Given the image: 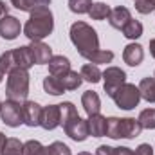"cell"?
<instances>
[{"mask_svg":"<svg viewBox=\"0 0 155 155\" xmlns=\"http://www.w3.org/2000/svg\"><path fill=\"white\" fill-rule=\"evenodd\" d=\"M54 29V16L49 5H41L31 11L29 20L24 25V35L31 41H41Z\"/></svg>","mask_w":155,"mask_h":155,"instance_id":"6da1fadb","label":"cell"},{"mask_svg":"<svg viewBox=\"0 0 155 155\" xmlns=\"http://www.w3.org/2000/svg\"><path fill=\"white\" fill-rule=\"evenodd\" d=\"M71 41L74 43V47L78 49V52L83 58H87L88 54L99 51L97 33L87 22H76V24L71 25Z\"/></svg>","mask_w":155,"mask_h":155,"instance_id":"7a4b0ae2","label":"cell"},{"mask_svg":"<svg viewBox=\"0 0 155 155\" xmlns=\"http://www.w3.org/2000/svg\"><path fill=\"white\" fill-rule=\"evenodd\" d=\"M143 132V126L134 117H107V128L105 135L110 139H135Z\"/></svg>","mask_w":155,"mask_h":155,"instance_id":"3957f363","label":"cell"},{"mask_svg":"<svg viewBox=\"0 0 155 155\" xmlns=\"http://www.w3.org/2000/svg\"><path fill=\"white\" fill-rule=\"evenodd\" d=\"M5 96L13 101H25L29 96V72L27 69H15L7 74Z\"/></svg>","mask_w":155,"mask_h":155,"instance_id":"277c9868","label":"cell"},{"mask_svg":"<svg viewBox=\"0 0 155 155\" xmlns=\"http://www.w3.org/2000/svg\"><path fill=\"white\" fill-rule=\"evenodd\" d=\"M114 103L121 110H132L139 105V101L143 99L141 97V92H139V87L132 85V83H124L121 85L116 90V94L112 96Z\"/></svg>","mask_w":155,"mask_h":155,"instance_id":"5b68a950","label":"cell"},{"mask_svg":"<svg viewBox=\"0 0 155 155\" xmlns=\"http://www.w3.org/2000/svg\"><path fill=\"white\" fill-rule=\"evenodd\" d=\"M0 117L2 121L11 126V128H18L20 124H24V112H22V103L7 99L5 103H2L0 108Z\"/></svg>","mask_w":155,"mask_h":155,"instance_id":"8992f818","label":"cell"},{"mask_svg":"<svg viewBox=\"0 0 155 155\" xmlns=\"http://www.w3.org/2000/svg\"><path fill=\"white\" fill-rule=\"evenodd\" d=\"M63 126V130H65V134L72 139V141H76V143H83L87 137H88V126H87V119H81L79 114L74 117H71L67 123H63L61 124Z\"/></svg>","mask_w":155,"mask_h":155,"instance_id":"52a82bcc","label":"cell"},{"mask_svg":"<svg viewBox=\"0 0 155 155\" xmlns=\"http://www.w3.org/2000/svg\"><path fill=\"white\" fill-rule=\"evenodd\" d=\"M103 81H105V92H107V96L112 97L116 94L117 88L126 83V74L119 67H107V71L103 72Z\"/></svg>","mask_w":155,"mask_h":155,"instance_id":"ba28073f","label":"cell"},{"mask_svg":"<svg viewBox=\"0 0 155 155\" xmlns=\"http://www.w3.org/2000/svg\"><path fill=\"white\" fill-rule=\"evenodd\" d=\"M24 31L20 20L16 16H11V15H5L0 18V36L4 40H15L20 36V33Z\"/></svg>","mask_w":155,"mask_h":155,"instance_id":"9c48e42d","label":"cell"},{"mask_svg":"<svg viewBox=\"0 0 155 155\" xmlns=\"http://www.w3.org/2000/svg\"><path fill=\"white\" fill-rule=\"evenodd\" d=\"M61 124V112H60V105H47L41 110V119H40V126L43 130H54Z\"/></svg>","mask_w":155,"mask_h":155,"instance_id":"30bf717a","label":"cell"},{"mask_svg":"<svg viewBox=\"0 0 155 155\" xmlns=\"http://www.w3.org/2000/svg\"><path fill=\"white\" fill-rule=\"evenodd\" d=\"M41 107L36 101H24L22 103V112H24V124L35 128L40 126V119H41Z\"/></svg>","mask_w":155,"mask_h":155,"instance_id":"8fae6325","label":"cell"},{"mask_svg":"<svg viewBox=\"0 0 155 155\" xmlns=\"http://www.w3.org/2000/svg\"><path fill=\"white\" fill-rule=\"evenodd\" d=\"M29 49H31V56H33L35 65H47L51 61V58L54 56L52 49L43 41H31Z\"/></svg>","mask_w":155,"mask_h":155,"instance_id":"7c38bea8","label":"cell"},{"mask_svg":"<svg viewBox=\"0 0 155 155\" xmlns=\"http://www.w3.org/2000/svg\"><path fill=\"white\" fill-rule=\"evenodd\" d=\"M123 60H124V63L130 65V67L141 65L143 60H144V51H143V47H141L139 43H128V45L124 47V51H123Z\"/></svg>","mask_w":155,"mask_h":155,"instance_id":"4fadbf2b","label":"cell"},{"mask_svg":"<svg viewBox=\"0 0 155 155\" xmlns=\"http://www.w3.org/2000/svg\"><path fill=\"white\" fill-rule=\"evenodd\" d=\"M130 20H132V15H130L128 7H124V5L114 7V9L110 11V15H108V24H110L114 29H119V31H121Z\"/></svg>","mask_w":155,"mask_h":155,"instance_id":"5bb4252c","label":"cell"},{"mask_svg":"<svg viewBox=\"0 0 155 155\" xmlns=\"http://www.w3.org/2000/svg\"><path fill=\"white\" fill-rule=\"evenodd\" d=\"M81 105H83V110L87 112V116L99 114V110H101V99L94 90H87L81 96Z\"/></svg>","mask_w":155,"mask_h":155,"instance_id":"9a60e30c","label":"cell"},{"mask_svg":"<svg viewBox=\"0 0 155 155\" xmlns=\"http://www.w3.org/2000/svg\"><path fill=\"white\" fill-rule=\"evenodd\" d=\"M47 65H49V74L56 78H61L71 71V61L65 56H52Z\"/></svg>","mask_w":155,"mask_h":155,"instance_id":"2e32d148","label":"cell"},{"mask_svg":"<svg viewBox=\"0 0 155 155\" xmlns=\"http://www.w3.org/2000/svg\"><path fill=\"white\" fill-rule=\"evenodd\" d=\"M13 54H15V61H16V67L18 69H27L29 71L35 65L29 45H20V47L13 49Z\"/></svg>","mask_w":155,"mask_h":155,"instance_id":"e0dca14e","label":"cell"},{"mask_svg":"<svg viewBox=\"0 0 155 155\" xmlns=\"http://www.w3.org/2000/svg\"><path fill=\"white\" fill-rule=\"evenodd\" d=\"M87 126H88V135H92V137H105L107 117H103L101 114L88 116V119H87Z\"/></svg>","mask_w":155,"mask_h":155,"instance_id":"ac0fdd59","label":"cell"},{"mask_svg":"<svg viewBox=\"0 0 155 155\" xmlns=\"http://www.w3.org/2000/svg\"><path fill=\"white\" fill-rule=\"evenodd\" d=\"M137 87L143 99H146L148 103H155V78H143Z\"/></svg>","mask_w":155,"mask_h":155,"instance_id":"d6986e66","label":"cell"},{"mask_svg":"<svg viewBox=\"0 0 155 155\" xmlns=\"http://www.w3.org/2000/svg\"><path fill=\"white\" fill-rule=\"evenodd\" d=\"M79 74L83 78V81H88V83H99L103 78V72L97 69V65H92V63H85Z\"/></svg>","mask_w":155,"mask_h":155,"instance_id":"ffe728a7","label":"cell"},{"mask_svg":"<svg viewBox=\"0 0 155 155\" xmlns=\"http://www.w3.org/2000/svg\"><path fill=\"white\" fill-rule=\"evenodd\" d=\"M60 81H61V85H63L65 90H76V88H79V85L83 83V78H81L79 72L71 69L67 74H63V76L60 78Z\"/></svg>","mask_w":155,"mask_h":155,"instance_id":"44dd1931","label":"cell"},{"mask_svg":"<svg viewBox=\"0 0 155 155\" xmlns=\"http://www.w3.org/2000/svg\"><path fill=\"white\" fill-rule=\"evenodd\" d=\"M43 90H45L47 94H51V96H61V94L65 92V88H63L60 78L51 76V74L43 79Z\"/></svg>","mask_w":155,"mask_h":155,"instance_id":"7402d4cb","label":"cell"},{"mask_svg":"<svg viewBox=\"0 0 155 155\" xmlns=\"http://www.w3.org/2000/svg\"><path fill=\"white\" fill-rule=\"evenodd\" d=\"M13 7H16L18 11H27L31 13L33 9L41 7V5H49L51 0H11Z\"/></svg>","mask_w":155,"mask_h":155,"instance_id":"603a6c76","label":"cell"},{"mask_svg":"<svg viewBox=\"0 0 155 155\" xmlns=\"http://www.w3.org/2000/svg\"><path fill=\"white\" fill-rule=\"evenodd\" d=\"M121 31H123V36H126L128 40H137L139 36H143V24L132 18Z\"/></svg>","mask_w":155,"mask_h":155,"instance_id":"cb8c5ba5","label":"cell"},{"mask_svg":"<svg viewBox=\"0 0 155 155\" xmlns=\"http://www.w3.org/2000/svg\"><path fill=\"white\" fill-rule=\"evenodd\" d=\"M0 155H24V143H20L16 137H7Z\"/></svg>","mask_w":155,"mask_h":155,"instance_id":"d4e9b609","label":"cell"},{"mask_svg":"<svg viewBox=\"0 0 155 155\" xmlns=\"http://www.w3.org/2000/svg\"><path fill=\"white\" fill-rule=\"evenodd\" d=\"M110 11H112L110 5H107L105 2H96V4H92L88 15H90L92 20H107L108 15H110Z\"/></svg>","mask_w":155,"mask_h":155,"instance_id":"484cf974","label":"cell"},{"mask_svg":"<svg viewBox=\"0 0 155 155\" xmlns=\"http://www.w3.org/2000/svg\"><path fill=\"white\" fill-rule=\"evenodd\" d=\"M87 60H88L90 63H94V65H103V63L107 65V63H110V61L114 60V52H112V51H103V49H99V51L88 54Z\"/></svg>","mask_w":155,"mask_h":155,"instance_id":"4316f807","label":"cell"},{"mask_svg":"<svg viewBox=\"0 0 155 155\" xmlns=\"http://www.w3.org/2000/svg\"><path fill=\"white\" fill-rule=\"evenodd\" d=\"M24 155H51V153H49L47 146H43L40 141L31 139V141L24 143Z\"/></svg>","mask_w":155,"mask_h":155,"instance_id":"83f0119b","label":"cell"},{"mask_svg":"<svg viewBox=\"0 0 155 155\" xmlns=\"http://www.w3.org/2000/svg\"><path fill=\"white\" fill-rule=\"evenodd\" d=\"M15 69H18V67H16L13 51H5L4 54H0V71H2L4 74H9V72L15 71Z\"/></svg>","mask_w":155,"mask_h":155,"instance_id":"f1b7e54d","label":"cell"},{"mask_svg":"<svg viewBox=\"0 0 155 155\" xmlns=\"http://www.w3.org/2000/svg\"><path fill=\"white\" fill-rule=\"evenodd\" d=\"M137 121L141 123L143 128H146V130H155V108H146V110H143V112L139 114V119H137Z\"/></svg>","mask_w":155,"mask_h":155,"instance_id":"f546056e","label":"cell"},{"mask_svg":"<svg viewBox=\"0 0 155 155\" xmlns=\"http://www.w3.org/2000/svg\"><path fill=\"white\" fill-rule=\"evenodd\" d=\"M90 7H92V0H69V9L78 15L88 13Z\"/></svg>","mask_w":155,"mask_h":155,"instance_id":"4dcf8cb0","label":"cell"},{"mask_svg":"<svg viewBox=\"0 0 155 155\" xmlns=\"http://www.w3.org/2000/svg\"><path fill=\"white\" fill-rule=\"evenodd\" d=\"M47 150L51 155H71V148L61 141H54L52 144L47 146Z\"/></svg>","mask_w":155,"mask_h":155,"instance_id":"1f68e13d","label":"cell"},{"mask_svg":"<svg viewBox=\"0 0 155 155\" xmlns=\"http://www.w3.org/2000/svg\"><path fill=\"white\" fill-rule=\"evenodd\" d=\"M135 9L141 15H150L155 9V0H135Z\"/></svg>","mask_w":155,"mask_h":155,"instance_id":"d6a6232c","label":"cell"},{"mask_svg":"<svg viewBox=\"0 0 155 155\" xmlns=\"http://www.w3.org/2000/svg\"><path fill=\"white\" fill-rule=\"evenodd\" d=\"M135 155H153V148H152L150 144L143 143V144H139V146H137V150H135Z\"/></svg>","mask_w":155,"mask_h":155,"instance_id":"836d02e7","label":"cell"},{"mask_svg":"<svg viewBox=\"0 0 155 155\" xmlns=\"http://www.w3.org/2000/svg\"><path fill=\"white\" fill-rule=\"evenodd\" d=\"M96 155H117V152H116V148H112V146L101 144V146L96 150Z\"/></svg>","mask_w":155,"mask_h":155,"instance_id":"e575fe53","label":"cell"},{"mask_svg":"<svg viewBox=\"0 0 155 155\" xmlns=\"http://www.w3.org/2000/svg\"><path fill=\"white\" fill-rule=\"evenodd\" d=\"M116 152H117V155H135L134 150H130L126 146H119V148H116Z\"/></svg>","mask_w":155,"mask_h":155,"instance_id":"d590c367","label":"cell"},{"mask_svg":"<svg viewBox=\"0 0 155 155\" xmlns=\"http://www.w3.org/2000/svg\"><path fill=\"white\" fill-rule=\"evenodd\" d=\"M5 15H7V5H5V2L0 0V18L5 16Z\"/></svg>","mask_w":155,"mask_h":155,"instance_id":"8d00e7d4","label":"cell"},{"mask_svg":"<svg viewBox=\"0 0 155 155\" xmlns=\"http://www.w3.org/2000/svg\"><path fill=\"white\" fill-rule=\"evenodd\" d=\"M5 141H7V137L0 132V153H2V148H4V144H5Z\"/></svg>","mask_w":155,"mask_h":155,"instance_id":"74e56055","label":"cell"},{"mask_svg":"<svg viewBox=\"0 0 155 155\" xmlns=\"http://www.w3.org/2000/svg\"><path fill=\"white\" fill-rule=\"evenodd\" d=\"M150 54L155 58V38L153 40H150Z\"/></svg>","mask_w":155,"mask_h":155,"instance_id":"f35d334b","label":"cell"},{"mask_svg":"<svg viewBox=\"0 0 155 155\" xmlns=\"http://www.w3.org/2000/svg\"><path fill=\"white\" fill-rule=\"evenodd\" d=\"M78 155H92V153H88V152H79Z\"/></svg>","mask_w":155,"mask_h":155,"instance_id":"ab89813d","label":"cell"},{"mask_svg":"<svg viewBox=\"0 0 155 155\" xmlns=\"http://www.w3.org/2000/svg\"><path fill=\"white\" fill-rule=\"evenodd\" d=\"M2 79H4V72L0 71V83H2Z\"/></svg>","mask_w":155,"mask_h":155,"instance_id":"60d3db41","label":"cell"},{"mask_svg":"<svg viewBox=\"0 0 155 155\" xmlns=\"http://www.w3.org/2000/svg\"><path fill=\"white\" fill-rule=\"evenodd\" d=\"M0 108H2V101H0Z\"/></svg>","mask_w":155,"mask_h":155,"instance_id":"b9f144b4","label":"cell"},{"mask_svg":"<svg viewBox=\"0 0 155 155\" xmlns=\"http://www.w3.org/2000/svg\"><path fill=\"white\" fill-rule=\"evenodd\" d=\"M153 78H155V76H153Z\"/></svg>","mask_w":155,"mask_h":155,"instance_id":"7bdbcfd3","label":"cell"}]
</instances>
